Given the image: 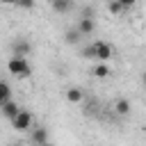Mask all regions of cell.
<instances>
[{"label":"cell","instance_id":"obj_1","mask_svg":"<svg viewBox=\"0 0 146 146\" xmlns=\"http://www.w3.org/2000/svg\"><path fill=\"white\" fill-rule=\"evenodd\" d=\"M112 55H114V48L107 43V41H94V43H89L84 50H82V57H87V59H98V62H110L112 59Z\"/></svg>","mask_w":146,"mask_h":146},{"label":"cell","instance_id":"obj_2","mask_svg":"<svg viewBox=\"0 0 146 146\" xmlns=\"http://www.w3.org/2000/svg\"><path fill=\"white\" fill-rule=\"evenodd\" d=\"M7 71L11 75H16V78H30L32 75V66L27 64L25 57H11L7 62Z\"/></svg>","mask_w":146,"mask_h":146},{"label":"cell","instance_id":"obj_3","mask_svg":"<svg viewBox=\"0 0 146 146\" xmlns=\"http://www.w3.org/2000/svg\"><path fill=\"white\" fill-rule=\"evenodd\" d=\"M32 121H34V116L30 114V112H25V110H21V114L11 121V125L18 130V132H23V130H30L32 128Z\"/></svg>","mask_w":146,"mask_h":146},{"label":"cell","instance_id":"obj_4","mask_svg":"<svg viewBox=\"0 0 146 146\" xmlns=\"http://www.w3.org/2000/svg\"><path fill=\"white\" fill-rule=\"evenodd\" d=\"M0 107H2V114H5L9 121H14V119L21 114V107H18V103H14V100H7V103H2Z\"/></svg>","mask_w":146,"mask_h":146},{"label":"cell","instance_id":"obj_5","mask_svg":"<svg viewBox=\"0 0 146 146\" xmlns=\"http://www.w3.org/2000/svg\"><path fill=\"white\" fill-rule=\"evenodd\" d=\"M32 144H34V146L48 144V130H46V128H34V132H32Z\"/></svg>","mask_w":146,"mask_h":146},{"label":"cell","instance_id":"obj_6","mask_svg":"<svg viewBox=\"0 0 146 146\" xmlns=\"http://www.w3.org/2000/svg\"><path fill=\"white\" fill-rule=\"evenodd\" d=\"M78 30L82 32V36L91 34V32L96 30V23H94V18H80V23H78Z\"/></svg>","mask_w":146,"mask_h":146},{"label":"cell","instance_id":"obj_7","mask_svg":"<svg viewBox=\"0 0 146 146\" xmlns=\"http://www.w3.org/2000/svg\"><path fill=\"white\" fill-rule=\"evenodd\" d=\"M27 52H30V43H27L25 39L14 41V57H25Z\"/></svg>","mask_w":146,"mask_h":146},{"label":"cell","instance_id":"obj_8","mask_svg":"<svg viewBox=\"0 0 146 146\" xmlns=\"http://www.w3.org/2000/svg\"><path fill=\"white\" fill-rule=\"evenodd\" d=\"M91 73H94V78H100V80H103V78H110L112 68H110L105 62H100L98 66H94V68H91Z\"/></svg>","mask_w":146,"mask_h":146},{"label":"cell","instance_id":"obj_9","mask_svg":"<svg viewBox=\"0 0 146 146\" xmlns=\"http://www.w3.org/2000/svg\"><path fill=\"white\" fill-rule=\"evenodd\" d=\"M114 110H116V114H119V116L130 114V100H128V98H119V100H116V105H114Z\"/></svg>","mask_w":146,"mask_h":146},{"label":"cell","instance_id":"obj_10","mask_svg":"<svg viewBox=\"0 0 146 146\" xmlns=\"http://www.w3.org/2000/svg\"><path fill=\"white\" fill-rule=\"evenodd\" d=\"M50 7L57 11V14H66L71 9V0H50Z\"/></svg>","mask_w":146,"mask_h":146},{"label":"cell","instance_id":"obj_11","mask_svg":"<svg viewBox=\"0 0 146 146\" xmlns=\"http://www.w3.org/2000/svg\"><path fill=\"white\" fill-rule=\"evenodd\" d=\"M84 98V94H82V89H78V87H71L68 91H66V100L68 103H80Z\"/></svg>","mask_w":146,"mask_h":146},{"label":"cell","instance_id":"obj_12","mask_svg":"<svg viewBox=\"0 0 146 146\" xmlns=\"http://www.w3.org/2000/svg\"><path fill=\"white\" fill-rule=\"evenodd\" d=\"M9 96H11L9 84H7V82H0V105H2V103H7V100H11Z\"/></svg>","mask_w":146,"mask_h":146},{"label":"cell","instance_id":"obj_13","mask_svg":"<svg viewBox=\"0 0 146 146\" xmlns=\"http://www.w3.org/2000/svg\"><path fill=\"white\" fill-rule=\"evenodd\" d=\"M64 36H66V41H68V43H78V41L82 39V32H80V30H68Z\"/></svg>","mask_w":146,"mask_h":146},{"label":"cell","instance_id":"obj_14","mask_svg":"<svg viewBox=\"0 0 146 146\" xmlns=\"http://www.w3.org/2000/svg\"><path fill=\"white\" fill-rule=\"evenodd\" d=\"M107 7H110V14H114V16L123 11V5H121L119 0H110V5H107Z\"/></svg>","mask_w":146,"mask_h":146},{"label":"cell","instance_id":"obj_15","mask_svg":"<svg viewBox=\"0 0 146 146\" xmlns=\"http://www.w3.org/2000/svg\"><path fill=\"white\" fill-rule=\"evenodd\" d=\"M16 7H21V9H32V7H34V0H16Z\"/></svg>","mask_w":146,"mask_h":146},{"label":"cell","instance_id":"obj_16","mask_svg":"<svg viewBox=\"0 0 146 146\" xmlns=\"http://www.w3.org/2000/svg\"><path fill=\"white\" fill-rule=\"evenodd\" d=\"M119 2L123 5V9H128V7H132V5L137 2V0H119Z\"/></svg>","mask_w":146,"mask_h":146},{"label":"cell","instance_id":"obj_17","mask_svg":"<svg viewBox=\"0 0 146 146\" xmlns=\"http://www.w3.org/2000/svg\"><path fill=\"white\" fill-rule=\"evenodd\" d=\"M2 5H16V0H0Z\"/></svg>","mask_w":146,"mask_h":146},{"label":"cell","instance_id":"obj_18","mask_svg":"<svg viewBox=\"0 0 146 146\" xmlns=\"http://www.w3.org/2000/svg\"><path fill=\"white\" fill-rule=\"evenodd\" d=\"M141 82H144V87H146V71L141 73Z\"/></svg>","mask_w":146,"mask_h":146},{"label":"cell","instance_id":"obj_19","mask_svg":"<svg viewBox=\"0 0 146 146\" xmlns=\"http://www.w3.org/2000/svg\"><path fill=\"white\" fill-rule=\"evenodd\" d=\"M41 146H55V144H41Z\"/></svg>","mask_w":146,"mask_h":146}]
</instances>
